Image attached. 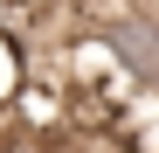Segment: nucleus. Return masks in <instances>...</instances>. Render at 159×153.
I'll return each instance as SVG.
<instances>
[{
    "instance_id": "obj_1",
    "label": "nucleus",
    "mask_w": 159,
    "mask_h": 153,
    "mask_svg": "<svg viewBox=\"0 0 159 153\" xmlns=\"http://www.w3.org/2000/svg\"><path fill=\"white\" fill-rule=\"evenodd\" d=\"M28 76H35V63H28V42H21L14 28H0V111H14V97L28 91Z\"/></svg>"
},
{
    "instance_id": "obj_2",
    "label": "nucleus",
    "mask_w": 159,
    "mask_h": 153,
    "mask_svg": "<svg viewBox=\"0 0 159 153\" xmlns=\"http://www.w3.org/2000/svg\"><path fill=\"white\" fill-rule=\"evenodd\" d=\"M7 21H14V0H0V28H7Z\"/></svg>"
}]
</instances>
